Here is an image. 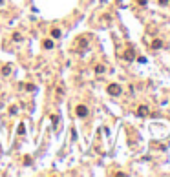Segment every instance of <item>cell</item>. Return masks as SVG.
Wrapping results in <instances>:
<instances>
[{
    "mask_svg": "<svg viewBox=\"0 0 170 177\" xmlns=\"http://www.w3.org/2000/svg\"><path fill=\"white\" fill-rule=\"evenodd\" d=\"M106 92H108V95H112V97H117V95H121V86L119 84H108V88H106Z\"/></svg>",
    "mask_w": 170,
    "mask_h": 177,
    "instance_id": "6da1fadb",
    "label": "cell"
},
{
    "mask_svg": "<svg viewBox=\"0 0 170 177\" xmlns=\"http://www.w3.org/2000/svg\"><path fill=\"white\" fill-rule=\"evenodd\" d=\"M75 113H77V117H81V119H82V117H86V115H88V108H86L84 104H79V106L75 108Z\"/></svg>",
    "mask_w": 170,
    "mask_h": 177,
    "instance_id": "7a4b0ae2",
    "label": "cell"
},
{
    "mask_svg": "<svg viewBox=\"0 0 170 177\" xmlns=\"http://www.w3.org/2000/svg\"><path fill=\"white\" fill-rule=\"evenodd\" d=\"M137 115H139V117H147V115H148V108H147V106H139V108H137Z\"/></svg>",
    "mask_w": 170,
    "mask_h": 177,
    "instance_id": "3957f363",
    "label": "cell"
},
{
    "mask_svg": "<svg viewBox=\"0 0 170 177\" xmlns=\"http://www.w3.org/2000/svg\"><path fill=\"white\" fill-rule=\"evenodd\" d=\"M123 57H125V60H134V58H135V51L130 48V50H126V53H125Z\"/></svg>",
    "mask_w": 170,
    "mask_h": 177,
    "instance_id": "277c9868",
    "label": "cell"
},
{
    "mask_svg": "<svg viewBox=\"0 0 170 177\" xmlns=\"http://www.w3.org/2000/svg\"><path fill=\"white\" fill-rule=\"evenodd\" d=\"M42 48H44V50H51V48H53V40L46 38V40L42 42Z\"/></svg>",
    "mask_w": 170,
    "mask_h": 177,
    "instance_id": "5b68a950",
    "label": "cell"
},
{
    "mask_svg": "<svg viewBox=\"0 0 170 177\" xmlns=\"http://www.w3.org/2000/svg\"><path fill=\"white\" fill-rule=\"evenodd\" d=\"M161 46H163V42H161V40H159V38H156V40H154V42H152V48H154V50H159V48H161Z\"/></svg>",
    "mask_w": 170,
    "mask_h": 177,
    "instance_id": "8992f818",
    "label": "cell"
},
{
    "mask_svg": "<svg viewBox=\"0 0 170 177\" xmlns=\"http://www.w3.org/2000/svg\"><path fill=\"white\" fill-rule=\"evenodd\" d=\"M9 73H11V66H9V64L2 66V75H9Z\"/></svg>",
    "mask_w": 170,
    "mask_h": 177,
    "instance_id": "52a82bcc",
    "label": "cell"
},
{
    "mask_svg": "<svg viewBox=\"0 0 170 177\" xmlns=\"http://www.w3.org/2000/svg\"><path fill=\"white\" fill-rule=\"evenodd\" d=\"M17 131H18V135H24V134H26V126H24V124H18Z\"/></svg>",
    "mask_w": 170,
    "mask_h": 177,
    "instance_id": "ba28073f",
    "label": "cell"
},
{
    "mask_svg": "<svg viewBox=\"0 0 170 177\" xmlns=\"http://www.w3.org/2000/svg\"><path fill=\"white\" fill-rule=\"evenodd\" d=\"M31 161H33V159H31V155H26V157H24V164H26V166H29V164H31Z\"/></svg>",
    "mask_w": 170,
    "mask_h": 177,
    "instance_id": "9c48e42d",
    "label": "cell"
},
{
    "mask_svg": "<svg viewBox=\"0 0 170 177\" xmlns=\"http://www.w3.org/2000/svg\"><path fill=\"white\" fill-rule=\"evenodd\" d=\"M95 73H104V66H103V64H99V66L95 68Z\"/></svg>",
    "mask_w": 170,
    "mask_h": 177,
    "instance_id": "30bf717a",
    "label": "cell"
},
{
    "mask_svg": "<svg viewBox=\"0 0 170 177\" xmlns=\"http://www.w3.org/2000/svg\"><path fill=\"white\" fill-rule=\"evenodd\" d=\"M51 37H53V38H59V37H60V31H59V29H53V31H51Z\"/></svg>",
    "mask_w": 170,
    "mask_h": 177,
    "instance_id": "8fae6325",
    "label": "cell"
},
{
    "mask_svg": "<svg viewBox=\"0 0 170 177\" xmlns=\"http://www.w3.org/2000/svg\"><path fill=\"white\" fill-rule=\"evenodd\" d=\"M13 40H15V42H20V40H22V35H20V33H15V35H13Z\"/></svg>",
    "mask_w": 170,
    "mask_h": 177,
    "instance_id": "7c38bea8",
    "label": "cell"
},
{
    "mask_svg": "<svg viewBox=\"0 0 170 177\" xmlns=\"http://www.w3.org/2000/svg\"><path fill=\"white\" fill-rule=\"evenodd\" d=\"M17 112H18V108H17V106H11V108H9V113H11V115H15Z\"/></svg>",
    "mask_w": 170,
    "mask_h": 177,
    "instance_id": "4fadbf2b",
    "label": "cell"
},
{
    "mask_svg": "<svg viewBox=\"0 0 170 177\" xmlns=\"http://www.w3.org/2000/svg\"><path fill=\"white\" fill-rule=\"evenodd\" d=\"M26 90H28V92H33V90H35V84H26Z\"/></svg>",
    "mask_w": 170,
    "mask_h": 177,
    "instance_id": "5bb4252c",
    "label": "cell"
},
{
    "mask_svg": "<svg viewBox=\"0 0 170 177\" xmlns=\"http://www.w3.org/2000/svg\"><path fill=\"white\" fill-rule=\"evenodd\" d=\"M51 122L57 124V122H59V117H57V115H51Z\"/></svg>",
    "mask_w": 170,
    "mask_h": 177,
    "instance_id": "9a60e30c",
    "label": "cell"
},
{
    "mask_svg": "<svg viewBox=\"0 0 170 177\" xmlns=\"http://www.w3.org/2000/svg\"><path fill=\"white\" fill-rule=\"evenodd\" d=\"M147 2L148 0H137V4H141V6H147Z\"/></svg>",
    "mask_w": 170,
    "mask_h": 177,
    "instance_id": "2e32d148",
    "label": "cell"
},
{
    "mask_svg": "<svg viewBox=\"0 0 170 177\" xmlns=\"http://www.w3.org/2000/svg\"><path fill=\"white\" fill-rule=\"evenodd\" d=\"M157 2H159V4H163V6H165V4H168V0H157Z\"/></svg>",
    "mask_w": 170,
    "mask_h": 177,
    "instance_id": "e0dca14e",
    "label": "cell"
}]
</instances>
